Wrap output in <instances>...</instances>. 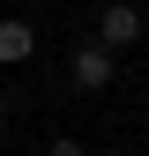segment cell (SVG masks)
I'll list each match as a JSON object with an SVG mask.
<instances>
[{
    "label": "cell",
    "mask_w": 149,
    "mask_h": 156,
    "mask_svg": "<svg viewBox=\"0 0 149 156\" xmlns=\"http://www.w3.org/2000/svg\"><path fill=\"white\" fill-rule=\"evenodd\" d=\"M142 30H149V15L134 8V0H104V8H97V30H89V37H97L104 52H127V45H142Z\"/></svg>",
    "instance_id": "obj_1"
},
{
    "label": "cell",
    "mask_w": 149,
    "mask_h": 156,
    "mask_svg": "<svg viewBox=\"0 0 149 156\" xmlns=\"http://www.w3.org/2000/svg\"><path fill=\"white\" fill-rule=\"evenodd\" d=\"M112 60H119V52H104L97 37H82V45L67 52V82L82 89V97H97V89H112Z\"/></svg>",
    "instance_id": "obj_2"
},
{
    "label": "cell",
    "mask_w": 149,
    "mask_h": 156,
    "mask_svg": "<svg viewBox=\"0 0 149 156\" xmlns=\"http://www.w3.org/2000/svg\"><path fill=\"white\" fill-rule=\"evenodd\" d=\"M23 60H37V23H0V67H23Z\"/></svg>",
    "instance_id": "obj_3"
},
{
    "label": "cell",
    "mask_w": 149,
    "mask_h": 156,
    "mask_svg": "<svg viewBox=\"0 0 149 156\" xmlns=\"http://www.w3.org/2000/svg\"><path fill=\"white\" fill-rule=\"evenodd\" d=\"M45 156H89L82 141H67V134H60V141H45Z\"/></svg>",
    "instance_id": "obj_4"
},
{
    "label": "cell",
    "mask_w": 149,
    "mask_h": 156,
    "mask_svg": "<svg viewBox=\"0 0 149 156\" xmlns=\"http://www.w3.org/2000/svg\"><path fill=\"white\" fill-rule=\"evenodd\" d=\"M0 126H8V97H0Z\"/></svg>",
    "instance_id": "obj_5"
},
{
    "label": "cell",
    "mask_w": 149,
    "mask_h": 156,
    "mask_svg": "<svg viewBox=\"0 0 149 156\" xmlns=\"http://www.w3.org/2000/svg\"><path fill=\"white\" fill-rule=\"evenodd\" d=\"M104 156H134V149H104Z\"/></svg>",
    "instance_id": "obj_6"
}]
</instances>
